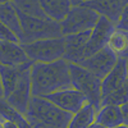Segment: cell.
<instances>
[{"instance_id": "obj_27", "label": "cell", "mask_w": 128, "mask_h": 128, "mask_svg": "<svg viewBox=\"0 0 128 128\" xmlns=\"http://www.w3.org/2000/svg\"><path fill=\"white\" fill-rule=\"evenodd\" d=\"M120 109H122V114H123V122H124V124L128 126V102L122 105Z\"/></svg>"}, {"instance_id": "obj_32", "label": "cell", "mask_w": 128, "mask_h": 128, "mask_svg": "<svg viewBox=\"0 0 128 128\" xmlns=\"http://www.w3.org/2000/svg\"><path fill=\"white\" fill-rule=\"evenodd\" d=\"M113 128H128V126L127 124H119V126H116V127H113Z\"/></svg>"}, {"instance_id": "obj_29", "label": "cell", "mask_w": 128, "mask_h": 128, "mask_svg": "<svg viewBox=\"0 0 128 128\" xmlns=\"http://www.w3.org/2000/svg\"><path fill=\"white\" fill-rule=\"evenodd\" d=\"M88 128H106V127H104V126H101V124H99V123H96V122H94Z\"/></svg>"}, {"instance_id": "obj_13", "label": "cell", "mask_w": 128, "mask_h": 128, "mask_svg": "<svg viewBox=\"0 0 128 128\" xmlns=\"http://www.w3.org/2000/svg\"><path fill=\"white\" fill-rule=\"evenodd\" d=\"M90 36L91 31L64 36V40H66L64 59L72 64H81L82 60H84V49H86V45L90 40Z\"/></svg>"}, {"instance_id": "obj_34", "label": "cell", "mask_w": 128, "mask_h": 128, "mask_svg": "<svg viewBox=\"0 0 128 128\" xmlns=\"http://www.w3.org/2000/svg\"><path fill=\"white\" fill-rule=\"evenodd\" d=\"M0 128H3V118H0Z\"/></svg>"}, {"instance_id": "obj_22", "label": "cell", "mask_w": 128, "mask_h": 128, "mask_svg": "<svg viewBox=\"0 0 128 128\" xmlns=\"http://www.w3.org/2000/svg\"><path fill=\"white\" fill-rule=\"evenodd\" d=\"M128 102V81L124 83V86L120 87L109 95H106L105 98L101 99V105H116L122 106ZM100 105V106H101Z\"/></svg>"}, {"instance_id": "obj_19", "label": "cell", "mask_w": 128, "mask_h": 128, "mask_svg": "<svg viewBox=\"0 0 128 128\" xmlns=\"http://www.w3.org/2000/svg\"><path fill=\"white\" fill-rule=\"evenodd\" d=\"M96 112H98V109L88 102L82 109H80L77 113L72 115L68 128H88L95 122Z\"/></svg>"}, {"instance_id": "obj_10", "label": "cell", "mask_w": 128, "mask_h": 128, "mask_svg": "<svg viewBox=\"0 0 128 128\" xmlns=\"http://www.w3.org/2000/svg\"><path fill=\"white\" fill-rule=\"evenodd\" d=\"M44 99L51 101L58 108H60L62 110L67 112L72 115L74 113H77L80 109H82L84 105L88 104L87 99L84 98V95H82L80 91L74 90V88L63 90V91L50 94V95L45 96Z\"/></svg>"}, {"instance_id": "obj_28", "label": "cell", "mask_w": 128, "mask_h": 128, "mask_svg": "<svg viewBox=\"0 0 128 128\" xmlns=\"http://www.w3.org/2000/svg\"><path fill=\"white\" fill-rule=\"evenodd\" d=\"M34 128H59V127H55V126H50V124H45V123H40V122H32L30 123Z\"/></svg>"}, {"instance_id": "obj_8", "label": "cell", "mask_w": 128, "mask_h": 128, "mask_svg": "<svg viewBox=\"0 0 128 128\" xmlns=\"http://www.w3.org/2000/svg\"><path fill=\"white\" fill-rule=\"evenodd\" d=\"M114 30H115V26L110 20L108 18L100 16L99 22L96 23V26L91 31L90 40L86 45V49H84V59L92 56L98 51H100L104 48L108 46L110 35L113 34Z\"/></svg>"}, {"instance_id": "obj_6", "label": "cell", "mask_w": 128, "mask_h": 128, "mask_svg": "<svg viewBox=\"0 0 128 128\" xmlns=\"http://www.w3.org/2000/svg\"><path fill=\"white\" fill-rule=\"evenodd\" d=\"M22 46L28 59L34 63H51L59 59H64V55H66V40H64V37L38 40L35 42L24 44Z\"/></svg>"}, {"instance_id": "obj_31", "label": "cell", "mask_w": 128, "mask_h": 128, "mask_svg": "<svg viewBox=\"0 0 128 128\" xmlns=\"http://www.w3.org/2000/svg\"><path fill=\"white\" fill-rule=\"evenodd\" d=\"M70 2H72L73 5H80L82 3V0H70Z\"/></svg>"}, {"instance_id": "obj_30", "label": "cell", "mask_w": 128, "mask_h": 128, "mask_svg": "<svg viewBox=\"0 0 128 128\" xmlns=\"http://www.w3.org/2000/svg\"><path fill=\"white\" fill-rule=\"evenodd\" d=\"M0 99H4V91H3V84H2V80H0Z\"/></svg>"}, {"instance_id": "obj_1", "label": "cell", "mask_w": 128, "mask_h": 128, "mask_svg": "<svg viewBox=\"0 0 128 128\" xmlns=\"http://www.w3.org/2000/svg\"><path fill=\"white\" fill-rule=\"evenodd\" d=\"M30 78L32 96L36 98H45L58 91L73 88L69 63L66 59L51 63H34L30 69Z\"/></svg>"}, {"instance_id": "obj_21", "label": "cell", "mask_w": 128, "mask_h": 128, "mask_svg": "<svg viewBox=\"0 0 128 128\" xmlns=\"http://www.w3.org/2000/svg\"><path fill=\"white\" fill-rule=\"evenodd\" d=\"M12 4L18 13L38 18H46L45 13L42 12L40 0H12Z\"/></svg>"}, {"instance_id": "obj_5", "label": "cell", "mask_w": 128, "mask_h": 128, "mask_svg": "<svg viewBox=\"0 0 128 128\" xmlns=\"http://www.w3.org/2000/svg\"><path fill=\"white\" fill-rule=\"evenodd\" d=\"M100 19V14L96 13L82 3L80 5H73L68 16L60 22L63 36L76 35L82 32L92 31Z\"/></svg>"}, {"instance_id": "obj_17", "label": "cell", "mask_w": 128, "mask_h": 128, "mask_svg": "<svg viewBox=\"0 0 128 128\" xmlns=\"http://www.w3.org/2000/svg\"><path fill=\"white\" fill-rule=\"evenodd\" d=\"M95 122L106 128H113L123 124V114L120 106L116 105H101L96 112Z\"/></svg>"}, {"instance_id": "obj_36", "label": "cell", "mask_w": 128, "mask_h": 128, "mask_svg": "<svg viewBox=\"0 0 128 128\" xmlns=\"http://www.w3.org/2000/svg\"><path fill=\"white\" fill-rule=\"evenodd\" d=\"M0 118H3V116H2V115H0Z\"/></svg>"}, {"instance_id": "obj_3", "label": "cell", "mask_w": 128, "mask_h": 128, "mask_svg": "<svg viewBox=\"0 0 128 128\" xmlns=\"http://www.w3.org/2000/svg\"><path fill=\"white\" fill-rule=\"evenodd\" d=\"M70 118L72 114L62 110L51 101L44 98H36V96H32L28 110L26 113V119L30 123L40 122L59 128H68Z\"/></svg>"}, {"instance_id": "obj_2", "label": "cell", "mask_w": 128, "mask_h": 128, "mask_svg": "<svg viewBox=\"0 0 128 128\" xmlns=\"http://www.w3.org/2000/svg\"><path fill=\"white\" fill-rule=\"evenodd\" d=\"M18 14L20 20V28H22V35L19 37V42L22 45L35 42L38 40L64 37L59 22L51 20L49 18H38V17L26 16L22 13Z\"/></svg>"}, {"instance_id": "obj_7", "label": "cell", "mask_w": 128, "mask_h": 128, "mask_svg": "<svg viewBox=\"0 0 128 128\" xmlns=\"http://www.w3.org/2000/svg\"><path fill=\"white\" fill-rule=\"evenodd\" d=\"M116 62H118V56L106 46L102 50L98 51L96 54H94L92 56L82 60L80 66L86 68L87 70H90L92 74H95L96 77L102 81L109 74V72L114 68Z\"/></svg>"}, {"instance_id": "obj_23", "label": "cell", "mask_w": 128, "mask_h": 128, "mask_svg": "<svg viewBox=\"0 0 128 128\" xmlns=\"http://www.w3.org/2000/svg\"><path fill=\"white\" fill-rule=\"evenodd\" d=\"M0 41H13V42H19V38L14 32L8 28L4 23L0 22ZM20 44V42H19Z\"/></svg>"}, {"instance_id": "obj_26", "label": "cell", "mask_w": 128, "mask_h": 128, "mask_svg": "<svg viewBox=\"0 0 128 128\" xmlns=\"http://www.w3.org/2000/svg\"><path fill=\"white\" fill-rule=\"evenodd\" d=\"M3 128H19V127H18V124L14 120L3 119Z\"/></svg>"}, {"instance_id": "obj_16", "label": "cell", "mask_w": 128, "mask_h": 128, "mask_svg": "<svg viewBox=\"0 0 128 128\" xmlns=\"http://www.w3.org/2000/svg\"><path fill=\"white\" fill-rule=\"evenodd\" d=\"M40 3L46 18L59 23L68 16L73 6L70 0H40Z\"/></svg>"}, {"instance_id": "obj_33", "label": "cell", "mask_w": 128, "mask_h": 128, "mask_svg": "<svg viewBox=\"0 0 128 128\" xmlns=\"http://www.w3.org/2000/svg\"><path fill=\"white\" fill-rule=\"evenodd\" d=\"M4 3H12V0H0V4H4Z\"/></svg>"}, {"instance_id": "obj_24", "label": "cell", "mask_w": 128, "mask_h": 128, "mask_svg": "<svg viewBox=\"0 0 128 128\" xmlns=\"http://www.w3.org/2000/svg\"><path fill=\"white\" fill-rule=\"evenodd\" d=\"M115 28L119 31H124L128 32V5L126 6V9L123 10V13L118 20V23L115 24Z\"/></svg>"}, {"instance_id": "obj_20", "label": "cell", "mask_w": 128, "mask_h": 128, "mask_svg": "<svg viewBox=\"0 0 128 128\" xmlns=\"http://www.w3.org/2000/svg\"><path fill=\"white\" fill-rule=\"evenodd\" d=\"M108 48L118 58L126 59L128 62V32L119 31L115 28L110 35Z\"/></svg>"}, {"instance_id": "obj_35", "label": "cell", "mask_w": 128, "mask_h": 128, "mask_svg": "<svg viewBox=\"0 0 128 128\" xmlns=\"http://www.w3.org/2000/svg\"><path fill=\"white\" fill-rule=\"evenodd\" d=\"M83 2H92V0H82V3H83Z\"/></svg>"}, {"instance_id": "obj_4", "label": "cell", "mask_w": 128, "mask_h": 128, "mask_svg": "<svg viewBox=\"0 0 128 128\" xmlns=\"http://www.w3.org/2000/svg\"><path fill=\"white\" fill-rule=\"evenodd\" d=\"M69 74L72 86L74 90L80 91L90 104H92L96 109L101 105V80L98 78L86 68L81 67L80 64L69 63Z\"/></svg>"}, {"instance_id": "obj_9", "label": "cell", "mask_w": 128, "mask_h": 128, "mask_svg": "<svg viewBox=\"0 0 128 128\" xmlns=\"http://www.w3.org/2000/svg\"><path fill=\"white\" fill-rule=\"evenodd\" d=\"M30 69L27 68L22 72V76L19 78V82L14 91L10 94L5 101L14 108L19 114L26 116V113L28 110V105L32 99V92H31V78H30Z\"/></svg>"}, {"instance_id": "obj_14", "label": "cell", "mask_w": 128, "mask_h": 128, "mask_svg": "<svg viewBox=\"0 0 128 128\" xmlns=\"http://www.w3.org/2000/svg\"><path fill=\"white\" fill-rule=\"evenodd\" d=\"M31 62L19 42L0 41V64L9 67H20Z\"/></svg>"}, {"instance_id": "obj_25", "label": "cell", "mask_w": 128, "mask_h": 128, "mask_svg": "<svg viewBox=\"0 0 128 128\" xmlns=\"http://www.w3.org/2000/svg\"><path fill=\"white\" fill-rule=\"evenodd\" d=\"M16 123L18 124V127H19V128H34V127H32V126L30 124V122L26 119V116H24V115H22V114H20V115L18 116V118L16 119Z\"/></svg>"}, {"instance_id": "obj_12", "label": "cell", "mask_w": 128, "mask_h": 128, "mask_svg": "<svg viewBox=\"0 0 128 128\" xmlns=\"http://www.w3.org/2000/svg\"><path fill=\"white\" fill-rule=\"evenodd\" d=\"M127 81H128V62L126 59L118 58V62L114 66V68L101 81L102 98L123 87Z\"/></svg>"}, {"instance_id": "obj_15", "label": "cell", "mask_w": 128, "mask_h": 128, "mask_svg": "<svg viewBox=\"0 0 128 128\" xmlns=\"http://www.w3.org/2000/svg\"><path fill=\"white\" fill-rule=\"evenodd\" d=\"M32 64H34L32 60L20 67H9V66L0 64V80H2V84H3L4 99H6L14 91V88L17 87L19 82L20 76H22V72L27 68H31Z\"/></svg>"}, {"instance_id": "obj_11", "label": "cell", "mask_w": 128, "mask_h": 128, "mask_svg": "<svg viewBox=\"0 0 128 128\" xmlns=\"http://www.w3.org/2000/svg\"><path fill=\"white\" fill-rule=\"evenodd\" d=\"M84 6H88L101 17L108 18L115 26L123 13V10L128 5V0H92V2H83Z\"/></svg>"}, {"instance_id": "obj_18", "label": "cell", "mask_w": 128, "mask_h": 128, "mask_svg": "<svg viewBox=\"0 0 128 128\" xmlns=\"http://www.w3.org/2000/svg\"><path fill=\"white\" fill-rule=\"evenodd\" d=\"M0 22L4 23L8 28H10L17 37L19 38L22 35V28H20V20L17 9L12 3H4L0 4Z\"/></svg>"}]
</instances>
